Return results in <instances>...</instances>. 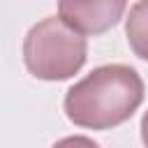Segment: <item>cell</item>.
Segmentation results:
<instances>
[{
    "instance_id": "obj_1",
    "label": "cell",
    "mask_w": 148,
    "mask_h": 148,
    "mask_svg": "<svg viewBox=\"0 0 148 148\" xmlns=\"http://www.w3.org/2000/svg\"><path fill=\"white\" fill-rule=\"evenodd\" d=\"M143 102V81L130 65H102L65 95L67 118L88 130H111L125 123Z\"/></svg>"
},
{
    "instance_id": "obj_2",
    "label": "cell",
    "mask_w": 148,
    "mask_h": 148,
    "mask_svg": "<svg viewBox=\"0 0 148 148\" xmlns=\"http://www.w3.org/2000/svg\"><path fill=\"white\" fill-rule=\"evenodd\" d=\"M86 56V37L56 16L35 23L23 39L25 67L42 81H65L74 76L83 67Z\"/></svg>"
},
{
    "instance_id": "obj_3",
    "label": "cell",
    "mask_w": 148,
    "mask_h": 148,
    "mask_svg": "<svg viewBox=\"0 0 148 148\" xmlns=\"http://www.w3.org/2000/svg\"><path fill=\"white\" fill-rule=\"evenodd\" d=\"M127 7V0H58V18L79 35H102L113 28Z\"/></svg>"
},
{
    "instance_id": "obj_4",
    "label": "cell",
    "mask_w": 148,
    "mask_h": 148,
    "mask_svg": "<svg viewBox=\"0 0 148 148\" xmlns=\"http://www.w3.org/2000/svg\"><path fill=\"white\" fill-rule=\"evenodd\" d=\"M125 35L132 51L148 60V0H136L125 21Z\"/></svg>"
},
{
    "instance_id": "obj_5",
    "label": "cell",
    "mask_w": 148,
    "mask_h": 148,
    "mask_svg": "<svg viewBox=\"0 0 148 148\" xmlns=\"http://www.w3.org/2000/svg\"><path fill=\"white\" fill-rule=\"evenodd\" d=\"M51 148H99V143H97V141H92L90 136L74 134V136H65V139L56 141Z\"/></svg>"
},
{
    "instance_id": "obj_6",
    "label": "cell",
    "mask_w": 148,
    "mask_h": 148,
    "mask_svg": "<svg viewBox=\"0 0 148 148\" xmlns=\"http://www.w3.org/2000/svg\"><path fill=\"white\" fill-rule=\"evenodd\" d=\"M141 139H143V146L148 148V111L141 118Z\"/></svg>"
}]
</instances>
